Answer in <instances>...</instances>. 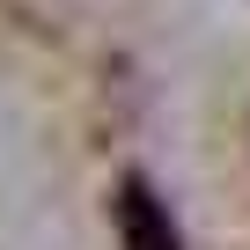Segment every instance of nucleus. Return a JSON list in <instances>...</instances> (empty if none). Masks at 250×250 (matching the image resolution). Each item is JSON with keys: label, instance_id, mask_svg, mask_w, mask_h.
I'll return each instance as SVG.
<instances>
[{"label": "nucleus", "instance_id": "obj_1", "mask_svg": "<svg viewBox=\"0 0 250 250\" xmlns=\"http://www.w3.org/2000/svg\"><path fill=\"white\" fill-rule=\"evenodd\" d=\"M110 221H118V243H125V250H184V235H177V221H169V199L147 184V169H125V177H118Z\"/></svg>", "mask_w": 250, "mask_h": 250}]
</instances>
